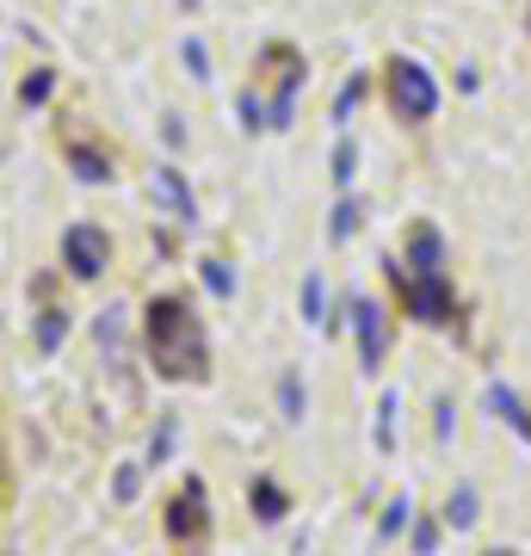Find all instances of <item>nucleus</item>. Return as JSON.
<instances>
[{"label":"nucleus","instance_id":"nucleus-16","mask_svg":"<svg viewBox=\"0 0 531 556\" xmlns=\"http://www.w3.org/2000/svg\"><path fill=\"white\" fill-rule=\"evenodd\" d=\"M358 217H365V204H358V199H340L334 217H328V241H346V236L358 229Z\"/></svg>","mask_w":531,"mask_h":556},{"label":"nucleus","instance_id":"nucleus-24","mask_svg":"<svg viewBox=\"0 0 531 556\" xmlns=\"http://www.w3.org/2000/svg\"><path fill=\"white\" fill-rule=\"evenodd\" d=\"M241 130H266V105H260V93H254V87L241 93Z\"/></svg>","mask_w":531,"mask_h":556},{"label":"nucleus","instance_id":"nucleus-22","mask_svg":"<svg viewBox=\"0 0 531 556\" xmlns=\"http://www.w3.org/2000/svg\"><path fill=\"white\" fill-rule=\"evenodd\" d=\"M408 514H414V501H408V495H395V501H390V514H383V526H377V538H395L402 526H408Z\"/></svg>","mask_w":531,"mask_h":556},{"label":"nucleus","instance_id":"nucleus-18","mask_svg":"<svg viewBox=\"0 0 531 556\" xmlns=\"http://www.w3.org/2000/svg\"><path fill=\"white\" fill-rule=\"evenodd\" d=\"M358 100H365V75H353V80H346V87L334 93V124H346V118H353V112H358Z\"/></svg>","mask_w":531,"mask_h":556},{"label":"nucleus","instance_id":"nucleus-7","mask_svg":"<svg viewBox=\"0 0 531 556\" xmlns=\"http://www.w3.org/2000/svg\"><path fill=\"white\" fill-rule=\"evenodd\" d=\"M155 199L167 204L179 223L198 217V199H192V186H186V174H179V167H155Z\"/></svg>","mask_w":531,"mask_h":556},{"label":"nucleus","instance_id":"nucleus-27","mask_svg":"<svg viewBox=\"0 0 531 556\" xmlns=\"http://www.w3.org/2000/svg\"><path fill=\"white\" fill-rule=\"evenodd\" d=\"M433 544H439V526H427V519H420V526H414V551L433 556Z\"/></svg>","mask_w":531,"mask_h":556},{"label":"nucleus","instance_id":"nucleus-29","mask_svg":"<svg viewBox=\"0 0 531 556\" xmlns=\"http://www.w3.org/2000/svg\"><path fill=\"white\" fill-rule=\"evenodd\" d=\"M179 7H198V0H179Z\"/></svg>","mask_w":531,"mask_h":556},{"label":"nucleus","instance_id":"nucleus-30","mask_svg":"<svg viewBox=\"0 0 531 556\" xmlns=\"http://www.w3.org/2000/svg\"><path fill=\"white\" fill-rule=\"evenodd\" d=\"M0 482H7V464H0Z\"/></svg>","mask_w":531,"mask_h":556},{"label":"nucleus","instance_id":"nucleus-9","mask_svg":"<svg viewBox=\"0 0 531 556\" xmlns=\"http://www.w3.org/2000/svg\"><path fill=\"white\" fill-rule=\"evenodd\" d=\"M408 266H414V273H439V266H445V241H439V229H427V223L414 229V241H408Z\"/></svg>","mask_w":531,"mask_h":556},{"label":"nucleus","instance_id":"nucleus-19","mask_svg":"<svg viewBox=\"0 0 531 556\" xmlns=\"http://www.w3.org/2000/svg\"><path fill=\"white\" fill-rule=\"evenodd\" d=\"M50 87H56V68H38V75H25L20 100L25 105H43V100H50Z\"/></svg>","mask_w":531,"mask_h":556},{"label":"nucleus","instance_id":"nucleus-12","mask_svg":"<svg viewBox=\"0 0 531 556\" xmlns=\"http://www.w3.org/2000/svg\"><path fill=\"white\" fill-rule=\"evenodd\" d=\"M68 167H75V179H87V186H99V179H112V161L99 155V149H68Z\"/></svg>","mask_w":531,"mask_h":556},{"label":"nucleus","instance_id":"nucleus-6","mask_svg":"<svg viewBox=\"0 0 531 556\" xmlns=\"http://www.w3.org/2000/svg\"><path fill=\"white\" fill-rule=\"evenodd\" d=\"M62 260H68V273L75 278H99L105 273V260H112V241L99 223H75L68 236H62Z\"/></svg>","mask_w":531,"mask_h":556},{"label":"nucleus","instance_id":"nucleus-1","mask_svg":"<svg viewBox=\"0 0 531 556\" xmlns=\"http://www.w3.org/2000/svg\"><path fill=\"white\" fill-rule=\"evenodd\" d=\"M142 334H149V358H155V378L167 383H204L211 371V340L198 328V316L179 298H155L142 309Z\"/></svg>","mask_w":531,"mask_h":556},{"label":"nucleus","instance_id":"nucleus-2","mask_svg":"<svg viewBox=\"0 0 531 556\" xmlns=\"http://www.w3.org/2000/svg\"><path fill=\"white\" fill-rule=\"evenodd\" d=\"M383 266H390V278L402 285V309H408L414 321L439 328V321L452 316V285H445L439 273H408V278H402V266H395V260H383Z\"/></svg>","mask_w":531,"mask_h":556},{"label":"nucleus","instance_id":"nucleus-23","mask_svg":"<svg viewBox=\"0 0 531 556\" xmlns=\"http://www.w3.org/2000/svg\"><path fill=\"white\" fill-rule=\"evenodd\" d=\"M204 285H211L217 298H229V291H236V273H229V260H204Z\"/></svg>","mask_w":531,"mask_h":556},{"label":"nucleus","instance_id":"nucleus-14","mask_svg":"<svg viewBox=\"0 0 531 556\" xmlns=\"http://www.w3.org/2000/svg\"><path fill=\"white\" fill-rule=\"evenodd\" d=\"M445 526H452V532H470V526H476V489H470V482L445 501Z\"/></svg>","mask_w":531,"mask_h":556},{"label":"nucleus","instance_id":"nucleus-8","mask_svg":"<svg viewBox=\"0 0 531 556\" xmlns=\"http://www.w3.org/2000/svg\"><path fill=\"white\" fill-rule=\"evenodd\" d=\"M489 408H494V415H501V420L513 427V433H519V439L531 445V408H526L519 396H513L507 383H489Z\"/></svg>","mask_w":531,"mask_h":556},{"label":"nucleus","instance_id":"nucleus-25","mask_svg":"<svg viewBox=\"0 0 531 556\" xmlns=\"http://www.w3.org/2000/svg\"><path fill=\"white\" fill-rule=\"evenodd\" d=\"M137 489H142V470H137V464H124L118 477H112V495H118V501H137Z\"/></svg>","mask_w":531,"mask_h":556},{"label":"nucleus","instance_id":"nucleus-3","mask_svg":"<svg viewBox=\"0 0 531 556\" xmlns=\"http://www.w3.org/2000/svg\"><path fill=\"white\" fill-rule=\"evenodd\" d=\"M390 105L402 112V118H414V124L439 112V87H433V75H427L414 56H395L390 62Z\"/></svg>","mask_w":531,"mask_h":556},{"label":"nucleus","instance_id":"nucleus-28","mask_svg":"<svg viewBox=\"0 0 531 556\" xmlns=\"http://www.w3.org/2000/svg\"><path fill=\"white\" fill-rule=\"evenodd\" d=\"M482 556H513V551H482Z\"/></svg>","mask_w":531,"mask_h":556},{"label":"nucleus","instance_id":"nucleus-4","mask_svg":"<svg viewBox=\"0 0 531 556\" xmlns=\"http://www.w3.org/2000/svg\"><path fill=\"white\" fill-rule=\"evenodd\" d=\"M204 532H211V495H204V477H186L179 495L167 501V538H174L179 551H192Z\"/></svg>","mask_w":531,"mask_h":556},{"label":"nucleus","instance_id":"nucleus-17","mask_svg":"<svg viewBox=\"0 0 531 556\" xmlns=\"http://www.w3.org/2000/svg\"><path fill=\"white\" fill-rule=\"evenodd\" d=\"M395 408H402V396L383 390V402H377V452H390L395 445Z\"/></svg>","mask_w":531,"mask_h":556},{"label":"nucleus","instance_id":"nucleus-15","mask_svg":"<svg viewBox=\"0 0 531 556\" xmlns=\"http://www.w3.org/2000/svg\"><path fill=\"white\" fill-rule=\"evenodd\" d=\"M62 340H68V309H43L38 316V346L43 353H56Z\"/></svg>","mask_w":531,"mask_h":556},{"label":"nucleus","instance_id":"nucleus-5","mask_svg":"<svg viewBox=\"0 0 531 556\" xmlns=\"http://www.w3.org/2000/svg\"><path fill=\"white\" fill-rule=\"evenodd\" d=\"M353 334H358V371H383V346H390V321H383V303L353 298Z\"/></svg>","mask_w":531,"mask_h":556},{"label":"nucleus","instance_id":"nucleus-26","mask_svg":"<svg viewBox=\"0 0 531 556\" xmlns=\"http://www.w3.org/2000/svg\"><path fill=\"white\" fill-rule=\"evenodd\" d=\"M167 452H174V415L155 427V445H149V457H155V464H167Z\"/></svg>","mask_w":531,"mask_h":556},{"label":"nucleus","instance_id":"nucleus-10","mask_svg":"<svg viewBox=\"0 0 531 556\" xmlns=\"http://www.w3.org/2000/svg\"><path fill=\"white\" fill-rule=\"evenodd\" d=\"M248 501H254V514L266 519V526H278V519H285V507H291V501H285V489H278V482H266V477L248 489Z\"/></svg>","mask_w":531,"mask_h":556},{"label":"nucleus","instance_id":"nucleus-13","mask_svg":"<svg viewBox=\"0 0 531 556\" xmlns=\"http://www.w3.org/2000/svg\"><path fill=\"white\" fill-rule=\"evenodd\" d=\"M303 321L309 328H328V285H321V273L303 278Z\"/></svg>","mask_w":531,"mask_h":556},{"label":"nucleus","instance_id":"nucleus-20","mask_svg":"<svg viewBox=\"0 0 531 556\" xmlns=\"http://www.w3.org/2000/svg\"><path fill=\"white\" fill-rule=\"evenodd\" d=\"M179 56H186V75L211 80V50H204V43H198V38H186V43H179Z\"/></svg>","mask_w":531,"mask_h":556},{"label":"nucleus","instance_id":"nucleus-21","mask_svg":"<svg viewBox=\"0 0 531 556\" xmlns=\"http://www.w3.org/2000/svg\"><path fill=\"white\" fill-rule=\"evenodd\" d=\"M328 174H334V186H353V174H358V149L353 142H340L334 149V167H328Z\"/></svg>","mask_w":531,"mask_h":556},{"label":"nucleus","instance_id":"nucleus-11","mask_svg":"<svg viewBox=\"0 0 531 556\" xmlns=\"http://www.w3.org/2000/svg\"><path fill=\"white\" fill-rule=\"evenodd\" d=\"M278 415L291 420V427L309 415V396H303V378H296V371H285V378H278Z\"/></svg>","mask_w":531,"mask_h":556}]
</instances>
